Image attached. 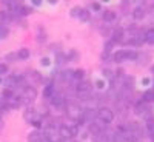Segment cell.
Here are the masks:
<instances>
[{
	"label": "cell",
	"instance_id": "obj_33",
	"mask_svg": "<svg viewBox=\"0 0 154 142\" xmlns=\"http://www.w3.org/2000/svg\"><path fill=\"white\" fill-rule=\"evenodd\" d=\"M79 11H80V8H74V9H72V12H71V16L77 17V16H79Z\"/></svg>",
	"mask_w": 154,
	"mask_h": 142
},
{
	"label": "cell",
	"instance_id": "obj_9",
	"mask_svg": "<svg viewBox=\"0 0 154 142\" xmlns=\"http://www.w3.org/2000/svg\"><path fill=\"white\" fill-rule=\"evenodd\" d=\"M116 19H117V16H116V12H114V11H111V9H106V11L103 12V20H105V22L111 23V22H114Z\"/></svg>",
	"mask_w": 154,
	"mask_h": 142
},
{
	"label": "cell",
	"instance_id": "obj_15",
	"mask_svg": "<svg viewBox=\"0 0 154 142\" xmlns=\"http://www.w3.org/2000/svg\"><path fill=\"white\" fill-rule=\"evenodd\" d=\"M142 99L145 102H154V90H146L142 96Z\"/></svg>",
	"mask_w": 154,
	"mask_h": 142
},
{
	"label": "cell",
	"instance_id": "obj_36",
	"mask_svg": "<svg viewBox=\"0 0 154 142\" xmlns=\"http://www.w3.org/2000/svg\"><path fill=\"white\" fill-rule=\"evenodd\" d=\"M103 76L109 77V76H111V71H109V70H105V71H103Z\"/></svg>",
	"mask_w": 154,
	"mask_h": 142
},
{
	"label": "cell",
	"instance_id": "obj_27",
	"mask_svg": "<svg viewBox=\"0 0 154 142\" xmlns=\"http://www.w3.org/2000/svg\"><path fill=\"white\" fill-rule=\"evenodd\" d=\"M145 110H146V108H145L143 105H140V104H139V105H136L134 113H136V114H142V113H145Z\"/></svg>",
	"mask_w": 154,
	"mask_h": 142
},
{
	"label": "cell",
	"instance_id": "obj_17",
	"mask_svg": "<svg viewBox=\"0 0 154 142\" xmlns=\"http://www.w3.org/2000/svg\"><path fill=\"white\" fill-rule=\"evenodd\" d=\"M25 119H26L28 122H32V121H35V111H34L32 108L26 110V111H25Z\"/></svg>",
	"mask_w": 154,
	"mask_h": 142
},
{
	"label": "cell",
	"instance_id": "obj_7",
	"mask_svg": "<svg viewBox=\"0 0 154 142\" xmlns=\"http://www.w3.org/2000/svg\"><path fill=\"white\" fill-rule=\"evenodd\" d=\"M54 94H56V87H54V85H46V87L43 88V97L51 99Z\"/></svg>",
	"mask_w": 154,
	"mask_h": 142
},
{
	"label": "cell",
	"instance_id": "obj_40",
	"mask_svg": "<svg viewBox=\"0 0 154 142\" xmlns=\"http://www.w3.org/2000/svg\"><path fill=\"white\" fill-rule=\"evenodd\" d=\"M42 142H53V140H49V139H48V137H45V139H43V140H42Z\"/></svg>",
	"mask_w": 154,
	"mask_h": 142
},
{
	"label": "cell",
	"instance_id": "obj_6",
	"mask_svg": "<svg viewBox=\"0 0 154 142\" xmlns=\"http://www.w3.org/2000/svg\"><path fill=\"white\" fill-rule=\"evenodd\" d=\"M45 139V136L40 131H31L28 134V142H42Z\"/></svg>",
	"mask_w": 154,
	"mask_h": 142
},
{
	"label": "cell",
	"instance_id": "obj_23",
	"mask_svg": "<svg viewBox=\"0 0 154 142\" xmlns=\"http://www.w3.org/2000/svg\"><path fill=\"white\" fill-rule=\"evenodd\" d=\"M8 34H9V30L5 27V25H0V40L5 39V37H8Z\"/></svg>",
	"mask_w": 154,
	"mask_h": 142
},
{
	"label": "cell",
	"instance_id": "obj_20",
	"mask_svg": "<svg viewBox=\"0 0 154 142\" xmlns=\"http://www.w3.org/2000/svg\"><path fill=\"white\" fill-rule=\"evenodd\" d=\"M83 76H85V71H83V70H75V71H72V79H75V80H82Z\"/></svg>",
	"mask_w": 154,
	"mask_h": 142
},
{
	"label": "cell",
	"instance_id": "obj_19",
	"mask_svg": "<svg viewBox=\"0 0 154 142\" xmlns=\"http://www.w3.org/2000/svg\"><path fill=\"white\" fill-rule=\"evenodd\" d=\"M139 130H140L139 122H130V124H128V131H130V133H137Z\"/></svg>",
	"mask_w": 154,
	"mask_h": 142
},
{
	"label": "cell",
	"instance_id": "obj_21",
	"mask_svg": "<svg viewBox=\"0 0 154 142\" xmlns=\"http://www.w3.org/2000/svg\"><path fill=\"white\" fill-rule=\"evenodd\" d=\"M139 57V54L133 49H126V60H136Z\"/></svg>",
	"mask_w": 154,
	"mask_h": 142
},
{
	"label": "cell",
	"instance_id": "obj_30",
	"mask_svg": "<svg viewBox=\"0 0 154 142\" xmlns=\"http://www.w3.org/2000/svg\"><path fill=\"white\" fill-rule=\"evenodd\" d=\"M91 6H93V9H94V11H100V9H102V5H100L99 2H93V3H91Z\"/></svg>",
	"mask_w": 154,
	"mask_h": 142
},
{
	"label": "cell",
	"instance_id": "obj_25",
	"mask_svg": "<svg viewBox=\"0 0 154 142\" xmlns=\"http://www.w3.org/2000/svg\"><path fill=\"white\" fill-rule=\"evenodd\" d=\"M146 128H148V131H154V118H148L146 121Z\"/></svg>",
	"mask_w": 154,
	"mask_h": 142
},
{
	"label": "cell",
	"instance_id": "obj_16",
	"mask_svg": "<svg viewBox=\"0 0 154 142\" xmlns=\"http://www.w3.org/2000/svg\"><path fill=\"white\" fill-rule=\"evenodd\" d=\"M77 17H79L80 22H88V20H89V11H88V9H80V11H79V16H77Z\"/></svg>",
	"mask_w": 154,
	"mask_h": 142
},
{
	"label": "cell",
	"instance_id": "obj_29",
	"mask_svg": "<svg viewBox=\"0 0 154 142\" xmlns=\"http://www.w3.org/2000/svg\"><path fill=\"white\" fill-rule=\"evenodd\" d=\"M112 45H114V42H112V40H109V42H106V43H105V51H106V53H109V51H111Z\"/></svg>",
	"mask_w": 154,
	"mask_h": 142
},
{
	"label": "cell",
	"instance_id": "obj_14",
	"mask_svg": "<svg viewBox=\"0 0 154 142\" xmlns=\"http://www.w3.org/2000/svg\"><path fill=\"white\" fill-rule=\"evenodd\" d=\"M123 40V33H122V30H116L114 33H112V42L116 43V42H117V43H120Z\"/></svg>",
	"mask_w": 154,
	"mask_h": 142
},
{
	"label": "cell",
	"instance_id": "obj_22",
	"mask_svg": "<svg viewBox=\"0 0 154 142\" xmlns=\"http://www.w3.org/2000/svg\"><path fill=\"white\" fill-rule=\"evenodd\" d=\"M68 59H66V56L65 54H62V53H59L57 56H56V63L57 65H63V63H65Z\"/></svg>",
	"mask_w": 154,
	"mask_h": 142
},
{
	"label": "cell",
	"instance_id": "obj_3",
	"mask_svg": "<svg viewBox=\"0 0 154 142\" xmlns=\"http://www.w3.org/2000/svg\"><path fill=\"white\" fill-rule=\"evenodd\" d=\"M89 90H91L89 82H79L77 84V93H79V96H88Z\"/></svg>",
	"mask_w": 154,
	"mask_h": 142
},
{
	"label": "cell",
	"instance_id": "obj_4",
	"mask_svg": "<svg viewBox=\"0 0 154 142\" xmlns=\"http://www.w3.org/2000/svg\"><path fill=\"white\" fill-rule=\"evenodd\" d=\"M49 100H51V104H53V107H57V108H62L63 105L66 104L65 97H63L62 94H54V96L51 97Z\"/></svg>",
	"mask_w": 154,
	"mask_h": 142
},
{
	"label": "cell",
	"instance_id": "obj_13",
	"mask_svg": "<svg viewBox=\"0 0 154 142\" xmlns=\"http://www.w3.org/2000/svg\"><path fill=\"white\" fill-rule=\"evenodd\" d=\"M29 57V49L28 48H20L19 49V53H17V59L20 60H26Z\"/></svg>",
	"mask_w": 154,
	"mask_h": 142
},
{
	"label": "cell",
	"instance_id": "obj_35",
	"mask_svg": "<svg viewBox=\"0 0 154 142\" xmlns=\"http://www.w3.org/2000/svg\"><path fill=\"white\" fill-rule=\"evenodd\" d=\"M31 124H32L34 127H37V128H38V127H40V125H42V124H40V119H35V121H32Z\"/></svg>",
	"mask_w": 154,
	"mask_h": 142
},
{
	"label": "cell",
	"instance_id": "obj_26",
	"mask_svg": "<svg viewBox=\"0 0 154 142\" xmlns=\"http://www.w3.org/2000/svg\"><path fill=\"white\" fill-rule=\"evenodd\" d=\"M29 12H31L29 8H26V6H19V14H22V16H28Z\"/></svg>",
	"mask_w": 154,
	"mask_h": 142
},
{
	"label": "cell",
	"instance_id": "obj_39",
	"mask_svg": "<svg viewBox=\"0 0 154 142\" xmlns=\"http://www.w3.org/2000/svg\"><path fill=\"white\" fill-rule=\"evenodd\" d=\"M116 73H117V76H123V70H117Z\"/></svg>",
	"mask_w": 154,
	"mask_h": 142
},
{
	"label": "cell",
	"instance_id": "obj_8",
	"mask_svg": "<svg viewBox=\"0 0 154 142\" xmlns=\"http://www.w3.org/2000/svg\"><path fill=\"white\" fill-rule=\"evenodd\" d=\"M145 17V9L142 6H137L134 11H133V19L134 20H142Z\"/></svg>",
	"mask_w": 154,
	"mask_h": 142
},
{
	"label": "cell",
	"instance_id": "obj_42",
	"mask_svg": "<svg viewBox=\"0 0 154 142\" xmlns=\"http://www.w3.org/2000/svg\"><path fill=\"white\" fill-rule=\"evenodd\" d=\"M0 82H2V79H0Z\"/></svg>",
	"mask_w": 154,
	"mask_h": 142
},
{
	"label": "cell",
	"instance_id": "obj_5",
	"mask_svg": "<svg viewBox=\"0 0 154 142\" xmlns=\"http://www.w3.org/2000/svg\"><path fill=\"white\" fill-rule=\"evenodd\" d=\"M59 134H60L62 137H65V139L74 137V136H72V130H71V127H68V125H62V127L59 128Z\"/></svg>",
	"mask_w": 154,
	"mask_h": 142
},
{
	"label": "cell",
	"instance_id": "obj_12",
	"mask_svg": "<svg viewBox=\"0 0 154 142\" xmlns=\"http://www.w3.org/2000/svg\"><path fill=\"white\" fill-rule=\"evenodd\" d=\"M143 37H145V42H146V43H149V45H154V28L148 30V31L143 34Z\"/></svg>",
	"mask_w": 154,
	"mask_h": 142
},
{
	"label": "cell",
	"instance_id": "obj_38",
	"mask_svg": "<svg viewBox=\"0 0 154 142\" xmlns=\"http://www.w3.org/2000/svg\"><path fill=\"white\" fill-rule=\"evenodd\" d=\"M32 5H35V6H38V5H42V2H38V0H34V2H32Z\"/></svg>",
	"mask_w": 154,
	"mask_h": 142
},
{
	"label": "cell",
	"instance_id": "obj_10",
	"mask_svg": "<svg viewBox=\"0 0 154 142\" xmlns=\"http://www.w3.org/2000/svg\"><path fill=\"white\" fill-rule=\"evenodd\" d=\"M89 133L94 134V136H100V134H102V128H100V125L96 124V122L89 124Z\"/></svg>",
	"mask_w": 154,
	"mask_h": 142
},
{
	"label": "cell",
	"instance_id": "obj_28",
	"mask_svg": "<svg viewBox=\"0 0 154 142\" xmlns=\"http://www.w3.org/2000/svg\"><path fill=\"white\" fill-rule=\"evenodd\" d=\"M6 73H8L6 63H0V74H6Z\"/></svg>",
	"mask_w": 154,
	"mask_h": 142
},
{
	"label": "cell",
	"instance_id": "obj_41",
	"mask_svg": "<svg viewBox=\"0 0 154 142\" xmlns=\"http://www.w3.org/2000/svg\"><path fill=\"white\" fill-rule=\"evenodd\" d=\"M151 73H154V65H152V67H151Z\"/></svg>",
	"mask_w": 154,
	"mask_h": 142
},
{
	"label": "cell",
	"instance_id": "obj_2",
	"mask_svg": "<svg viewBox=\"0 0 154 142\" xmlns=\"http://www.w3.org/2000/svg\"><path fill=\"white\" fill-rule=\"evenodd\" d=\"M23 97L26 99L28 102L34 100L37 97V90L34 87H25V91H23Z\"/></svg>",
	"mask_w": 154,
	"mask_h": 142
},
{
	"label": "cell",
	"instance_id": "obj_31",
	"mask_svg": "<svg viewBox=\"0 0 154 142\" xmlns=\"http://www.w3.org/2000/svg\"><path fill=\"white\" fill-rule=\"evenodd\" d=\"M96 85H97V88H100V90H103V88H105V82H103V80H97Z\"/></svg>",
	"mask_w": 154,
	"mask_h": 142
},
{
	"label": "cell",
	"instance_id": "obj_37",
	"mask_svg": "<svg viewBox=\"0 0 154 142\" xmlns=\"http://www.w3.org/2000/svg\"><path fill=\"white\" fill-rule=\"evenodd\" d=\"M2 128H3V119H2V116H0V131H2Z\"/></svg>",
	"mask_w": 154,
	"mask_h": 142
},
{
	"label": "cell",
	"instance_id": "obj_11",
	"mask_svg": "<svg viewBox=\"0 0 154 142\" xmlns=\"http://www.w3.org/2000/svg\"><path fill=\"white\" fill-rule=\"evenodd\" d=\"M114 60L119 62V63L120 62H125L126 60V49H119L117 53L114 54Z\"/></svg>",
	"mask_w": 154,
	"mask_h": 142
},
{
	"label": "cell",
	"instance_id": "obj_18",
	"mask_svg": "<svg viewBox=\"0 0 154 142\" xmlns=\"http://www.w3.org/2000/svg\"><path fill=\"white\" fill-rule=\"evenodd\" d=\"M29 77H31V79L34 80V82H43V77L40 76V73H38V71H31L29 73Z\"/></svg>",
	"mask_w": 154,
	"mask_h": 142
},
{
	"label": "cell",
	"instance_id": "obj_34",
	"mask_svg": "<svg viewBox=\"0 0 154 142\" xmlns=\"http://www.w3.org/2000/svg\"><path fill=\"white\" fill-rule=\"evenodd\" d=\"M42 65H43V67H48V65H49V59H48V57H43V59H42Z\"/></svg>",
	"mask_w": 154,
	"mask_h": 142
},
{
	"label": "cell",
	"instance_id": "obj_24",
	"mask_svg": "<svg viewBox=\"0 0 154 142\" xmlns=\"http://www.w3.org/2000/svg\"><path fill=\"white\" fill-rule=\"evenodd\" d=\"M2 96H3V99H5V100H9V99H12V91H11V88H6V90H3Z\"/></svg>",
	"mask_w": 154,
	"mask_h": 142
},
{
	"label": "cell",
	"instance_id": "obj_32",
	"mask_svg": "<svg viewBox=\"0 0 154 142\" xmlns=\"http://www.w3.org/2000/svg\"><path fill=\"white\" fill-rule=\"evenodd\" d=\"M100 33L103 34V36H109V33H111V31H109V30L105 27V28H100Z\"/></svg>",
	"mask_w": 154,
	"mask_h": 142
},
{
	"label": "cell",
	"instance_id": "obj_1",
	"mask_svg": "<svg viewBox=\"0 0 154 142\" xmlns=\"http://www.w3.org/2000/svg\"><path fill=\"white\" fill-rule=\"evenodd\" d=\"M97 119L100 121V122H103V124H111L112 121H114V113L109 110V108H99L97 110Z\"/></svg>",
	"mask_w": 154,
	"mask_h": 142
}]
</instances>
